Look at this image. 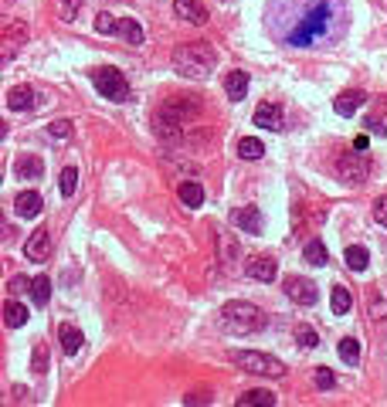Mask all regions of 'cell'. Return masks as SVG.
Returning a JSON list of instances; mask_svg holds the SVG:
<instances>
[{
  "label": "cell",
  "instance_id": "14",
  "mask_svg": "<svg viewBox=\"0 0 387 407\" xmlns=\"http://www.w3.org/2000/svg\"><path fill=\"white\" fill-rule=\"evenodd\" d=\"M14 211H18V217H38L41 214V194L38 190H24V194H18Z\"/></svg>",
  "mask_w": 387,
  "mask_h": 407
},
{
  "label": "cell",
  "instance_id": "1",
  "mask_svg": "<svg viewBox=\"0 0 387 407\" xmlns=\"http://www.w3.org/2000/svg\"><path fill=\"white\" fill-rule=\"evenodd\" d=\"M217 65V51L208 41H191V44H177L174 48V68L187 78H208Z\"/></svg>",
  "mask_w": 387,
  "mask_h": 407
},
{
  "label": "cell",
  "instance_id": "37",
  "mask_svg": "<svg viewBox=\"0 0 387 407\" xmlns=\"http://www.w3.org/2000/svg\"><path fill=\"white\" fill-rule=\"evenodd\" d=\"M374 217H377V221L387 228V197H381V200L374 204Z\"/></svg>",
  "mask_w": 387,
  "mask_h": 407
},
{
  "label": "cell",
  "instance_id": "15",
  "mask_svg": "<svg viewBox=\"0 0 387 407\" xmlns=\"http://www.w3.org/2000/svg\"><path fill=\"white\" fill-rule=\"evenodd\" d=\"M224 92H228L231 102H241L245 92H248V72H228V78H224Z\"/></svg>",
  "mask_w": 387,
  "mask_h": 407
},
{
  "label": "cell",
  "instance_id": "30",
  "mask_svg": "<svg viewBox=\"0 0 387 407\" xmlns=\"http://www.w3.org/2000/svg\"><path fill=\"white\" fill-rule=\"evenodd\" d=\"M58 187H61V194H65V197H72V194H75V190H78V170H75V167H68V170H61Z\"/></svg>",
  "mask_w": 387,
  "mask_h": 407
},
{
  "label": "cell",
  "instance_id": "4",
  "mask_svg": "<svg viewBox=\"0 0 387 407\" xmlns=\"http://www.w3.org/2000/svg\"><path fill=\"white\" fill-rule=\"evenodd\" d=\"M92 85L99 89V96L113 98V102H126L129 98V82L116 68H96L92 72Z\"/></svg>",
  "mask_w": 387,
  "mask_h": 407
},
{
  "label": "cell",
  "instance_id": "16",
  "mask_svg": "<svg viewBox=\"0 0 387 407\" xmlns=\"http://www.w3.org/2000/svg\"><path fill=\"white\" fill-rule=\"evenodd\" d=\"M177 197H180L184 207H201V204H204V187H201L197 180H187V183H180Z\"/></svg>",
  "mask_w": 387,
  "mask_h": 407
},
{
  "label": "cell",
  "instance_id": "2",
  "mask_svg": "<svg viewBox=\"0 0 387 407\" xmlns=\"http://www.w3.org/2000/svg\"><path fill=\"white\" fill-rule=\"evenodd\" d=\"M221 323L231 332H258L265 326V316H262V309L252 306V302H228V306L221 309Z\"/></svg>",
  "mask_w": 387,
  "mask_h": 407
},
{
  "label": "cell",
  "instance_id": "36",
  "mask_svg": "<svg viewBox=\"0 0 387 407\" xmlns=\"http://www.w3.org/2000/svg\"><path fill=\"white\" fill-rule=\"evenodd\" d=\"M333 384H336V377H333V373H329L326 367H323V370H316V387L329 390V387H333Z\"/></svg>",
  "mask_w": 387,
  "mask_h": 407
},
{
  "label": "cell",
  "instance_id": "21",
  "mask_svg": "<svg viewBox=\"0 0 387 407\" xmlns=\"http://www.w3.org/2000/svg\"><path fill=\"white\" fill-rule=\"evenodd\" d=\"M119 38L126 41V44H143V27L133 18H122L119 20Z\"/></svg>",
  "mask_w": 387,
  "mask_h": 407
},
{
  "label": "cell",
  "instance_id": "23",
  "mask_svg": "<svg viewBox=\"0 0 387 407\" xmlns=\"http://www.w3.org/2000/svg\"><path fill=\"white\" fill-rule=\"evenodd\" d=\"M329 306H333V316H347L350 306H353V299H350V292L343 285H336L333 295H329Z\"/></svg>",
  "mask_w": 387,
  "mask_h": 407
},
{
  "label": "cell",
  "instance_id": "31",
  "mask_svg": "<svg viewBox=\"0 0 387 407\" xmlns=\"http://www.w3.org/2000/svg\"><path fill=\"white\" fill-rule=\"evenodd\" d=\"M119 20H122V18H113V14H106V11H102V14L96 18V31H99V34H119Z\"/></svg>",
  "mask_w": 387,
  "mask_h": 407
},
{
  "label": "cell",
  "instance_id": "27",
  "mask_svg": "<svg viewBox=\"0 0 387 407\" xmlns=\"http://www.w3.org/2000/svg\"><path fill=\"white\" fill-rule=\"evenodd\" d=\"M370 261L367 248H360V245H353V248H347V269L350 271H364Z\"/></svg>",
  "mask_w": 387,
  "mask_h": 407
},
{
  "label": "cell",
  "instance_id": "35",
  "mask_svg": "<svg viewBox=\"0 0 387 407\" xmlns=\"http://www.w3.org/2000/svg\"><path fill=\"white\" fill-rule=\"evenodd\" d=\"M4 38H27V27H24L20 20H11V24L4 27Z\"/></svg>",
  "mask_w": 387,
  "mask_h": 407
},
{
  "label": "cell",
  "instance_id": "13",
  "mask_svg": "<svg viewBox=\"0 0 387 407\" xmlns=\"http://www.w3.org/2000/svg\"><path fill=\"white\" fill-rule=\"evenodd\" d=\"M174 14L191 24H208V11L197 4V0H174Z\"/></svg>",
  "mask_w": 387,
  "mask_h": 407
},
{
  "label": "cell",
  "instance_id": "38",
  "mask_svg": "<svg viewBox=\"0 0 387 407\" xmlns=\"http://www.w3.org/2000/svg\"><path fill=\"white\" fill-rule=\"evenodd\" d=\"M364 126H367V133H374V136H387V126L381 122V119H367Z\"/></svg>",
  "mask_w": 387,
  "mask_h": 407
},
{
  "label": "cell",
  "instance_id": "9",
  "mask_svg": "<svg viewBox=\"0 0 387 407\" xmlns=\"http://www.w3.org/2000/svg\"><path fill=\"white\" fill-rule=\"evenodd\" d=\"M231 221H234V228H241L245 234H262V228H265L258 207H238V211L231 214Z\"/></svg>",
  "mask_w": 387,
  "mask_h": 407
},
{
  "label": "cell",
  "instance_id": "12",
  "mask_svg": "<svg viewBox=\"0 0 387 407\" xmlns=\"http://www.w3.org/2000/svg\"><path fill=\"white\" fill-rule=\"evenodd\" d=\"M364 102H367V92H360V89H347V92H340V96H336L333 109H336L340 116H353Z\"/></svg>",
  "mask_w": 387,
  "mask_h": 407
},
{
  "label": "cell",
  "instance_id": "39",
  "mask_svg": "<svg viewBox=\"0 0 387 407\" xmlns=\"http://www.w3.org/2000/svg\"><path fill=\"white\" fill-rule=\"evenodd\" d=\"M31 289V282H27V278H11V295H20V292H27Z\"/></svg>",
  "mask_w": 387,
  "mask_h": 407
},
{
  "label": "cell",
  "instance_id": "5",
  "mask_svg": "<svg viewBox=\"0 0 387 407\" xmlns=\"http://www.w3.org/2000/svg\"><path fill=\"white\" fill-rule=\"evenodd\" d=\"M326 20H329V11L326 7H316L310 18L303 20V24L289 34V44H296V48H299V44H310L312 38H319V34L326 31Z\"/></svg>",
  "mask_w": 387,
  "mask_h": 407
},
{
  "label": "cell",
  "instance_id": "18",
  "mask_svg": "<svg viewBox=\"0 0 387 407\" xmlns=\"http://www.w3.org/2000/svg\"><path fill=\"white\" fill-rule=\"evenodd\" d=\"M58 340H61V349H65L68 356H75L78 349H82V332H78L75 326H68V323L58 326Z\"/></svg>",
  "mask_w": 387,
  "mask_h": 407
},
{
  "label": "cell",
  "instance_id": "24",
  "mask_svg": "<svg viewBox=\"0 0 387 407\" xmlns=\"http://www.w3.org/2000/svg\"><path fill=\"white\" fill-rule=\"evenodd\" d=\"M262 153H265V146H262V139H255V136H245V139L238 143V156H241V160H258Z\"/></svg>",
  "mask_w": 387,
  "mask_h": 407
},
{
  "label": "cell",
  "instance_id": "41",
  "mask_svg": "<svg viewBox=\"0 0 387 407\" xmlns=\"http://www.w3.org/2000/svg\"><path fill=\"white\" fill-rule=\"evenodd\" d=\"M7 4H11V0H7Z\"/></svg>",
  "mask_w": 387,
  "mask_h": 407
},
{
  "label": "cell",
  "instance_id": "3",
  "mask_svg": "<svg viewBox=\"0 0 387 407\" xmlns=\"http://www.w3.org/2000/svg\"><path fill=\"white\" fill-rule=\"evenodd\" d=\"M231 363H238L248 373H258V377H286V363L282 360L255 353V349H231Z\"/></svg>",
  "mask_w": 387,
  "mask_h": 407
},
{
  "label": "cell",
  "instance_id": "6",
  "mask_svg": "<svg viewBox=\"0 0 387 407\" xmlns=\"http://www.w3.org/2000/svg\"><path fill=\"white\" fill-rule=\"evenodd\" d=\"M336 170L340 176L347 180V183H364L370 174V160L364 156V150H357V153H343L340 156V163H336Z\"/></svg>",
  "mask_w": 387,
  "mask_h": 407
},
{
  "label": "cell",
  "instance_id": "19",
  "mask_svg": "<svg viewBox=\"0 0 387 407\" xmlns=\"http://www.w3.org/2000/svg\"><path fill=\"white\" fill-rule=\"evenodd\" d=\"M7 105H11L14 112H24V109H31V105H34V92H31V89H24V85H18V89H11V92H7Z\"/></svg>",
  "mask_w": 387,
  "mask_h": 407
},
{
  "label": "cell",
  "instance_id": "26",
  "mask_svg": "<svg viewBox=\"0 0 387 407\" xmlns=\"http://www.w3.org/2000/svg\"><path fill=\"white\" fill-rule=\"evenodd\" d=\"M4 316H7V326H11V330H20V326L27 323V306H20V302H7Z\"/></svg>",
  "mask_w": 387,
  "mask_h": 407
},
{
  "label": "cell",
  "instance_id": "7",
  "mask_svg": "<svg viewBox=\"0 0 387 407\" xmlns=\"http://www.w3.org/2000/svg\"><path fill=\"white\" fill-rule=\"evenodd\" d=\"M286 295H289L292 302H299V306H312L316 299H319V292H316V285H312L310 278H286Z\"/></svg>",
  "mask_w": 387,
  "mask_h": 407
},
{
  "label": "cell",
  "instance_id": "25",
  "mask_svg": "<svg viewBox=\"0 0 387 407\" xmlns=\"http://www.w3.org/2000/svg\"><path fill=\"white\" fill-rule=\"evenodd\" d=\"M31 295H34L38 306H48V299H51V278H48V275H38V278L31 282Z\"/></svg>",
  "mask_w": 387,
  "mask_h": 407
},
{
  "label": "cell",
  "instance_id": "17",
  "mask_svg": "<svg viewBox=\"0 0 387 407\" xmlns=\"http://www.w3.org/2000/svg\"><path fill=\"white\" fill-rule=\"evenodd\" d=\"M238 407H275V394L272 390H245L238 397Z\"/></svg>",
  "mask_w": 387,
  "mask_h": 407
},
{
  "label": "cell",
  "instance_id": "28",
  "mask_svg": "<svg viewBox=\"0 0 387 407\" xmlns=\"http://www.w3.org/2000/svg\"><path fill=\"white\" fill-rule=\"evenodd\" d=\"M340 360H343V363H357V360H360V343H357L353 336L340 340Z\"/></svg>",
  "mask_w": 387,
  "mask_h": 407
},
{
  "label": "cell",
  "instance_id": "29",
  "mask_svg": "<svg viewBox=\"0 0 387 407\" xmlns=\"http://www.w3.org/2000/svg\"><path fill=\"white\" fill-rule=\"evenodd\" d=\"M296 340H299V347H306V349L319 347V336H316V330H312V326H306V323H299V326H296Z\"/></svg>",
  "mask_w": 387,
  "mask_h": 407
},
{
  "label": "cell",
  "instance_id": "11",
  "mask_svg": "<svg viewBox=\"0 0 387 407\" xmlns=\"http://www.w3.org/2000/svg\"><path fill=\"white\" fill-rule=\"evenodd\" d=\"M255 126H262V129H282V105L262 102L255 109Z\"/></svg>",
  "mask_w": 387,
  "mask_h": 407
},
{
  "label": "cell",
  "instance_id": "32",
  "mask_svg": "<svg viewBox=\"0 0 387 407\" xmlns=\"http://www.w3.org/2000/svg\"><path fill=\"white\" fill-rule=\"evenodd\" d=\"M72 133H75V129H72V122H68V119H55V122H48V136H51V139H72Z\"/></svg>",
  "mask_w": 387,
  "mask_h": 407
},
{
  "label": "cell",
  "instance_id": "8",
  "mask_svg": "<svg viewBox=\"0 0 387 407\" xmlns=\"http://www.w3.org/2000/svg\"><path fill=\"white\" fill-rule=\"evenodd\" d=\"M24 254H27V261H48V254H51V234H48V228L31 231L27 245H24Z\"/></svg>",
  "mask_w": 387,
  "mask_h": 407
},
{
  "label": "cell",
  "instance_id": "33",
  "mask_svg": "<svg viewBox=\"0 0 387 407\" xmlns=\"http://www.w3.org/2000/svg\"><path fill=\"white\" fill-rule=\"evenodd\" d=\"M31 370H34V373H48V347H44V343H38V347H34V353H31Z\"/></svg>",
  "mask_w": 387,
  "mask_h": 407
},
{
  "label": "cell",
  "instance_id": "22",
  "mask_svg": "<svg viewBox=\"0 0 387 407\" xmlns=\"http://www.w3.org/2000/svg\"><path fill=\"white\" fill-rule=\"evenodd\" d=\"M303 258H306L310 265H326V261H329L326 245H323V241H316V238H312V241H306V248H303Z\"/></svg>",
  "mask_w": 387,
  "mask_h": 407
},
{
  "label": "cell",
  "instance_id": "20",
  "mask_svg": "<svg viewBox=\"0 0 387 407\" xmlns=\"http://www.w3.org/2000/svg\"><path fill=\"white\" fill-rule=\"evenodd\" d=\"M41 170H44V167H41L38 156H20L18 163H14V174H18L20 180H38Z\"/></svg>",
  "mask_w": 387,
  "mask_h": 407
},
{
  "label": "cell",
  "instance_id": "10",
  "mask_svg": "<svg viewBox=\"0 0 387 407\" xmlns=\"http://www.w3.org/2000/svg\"><path fill=\"white\" fill-rule=\"evenodd\" d=\"M245 275L255 278V282H272V278L279 275V265L272 261L269 254H258V258H252V261L245 265Z\"/></svg>",
  "mask_w": 387,
  "mask_h": 407
},
{
  "label": "cell",
  "instance_id": "40",
  "mask_svg": "<svg viewBox=\"0 0 387 407\" xmlns=\"http://www.w3.org/2000/svg\"><path fill=\"white\" fill-rule=\"evenodd\" d=\"M353 150H367V136H357V139H353Z\"/></svg>",
  "mask_w": 387,
  "mask_h": 407
},
{
  "label": "cell",
  "instance_id": "34",
  "mask_svg": "<svg viewBox=\"0 0 387 407\" xmlns=\"http://www.w3.org/2000/svg\"><path fill=\"white\" fill-rule=\"evenodd\" d=\"M78 11H82V0H61V20H72L78 18Z\"/></svg>",
  "mask_w": 387,
  "mask_h": 407
}]
</instances>
